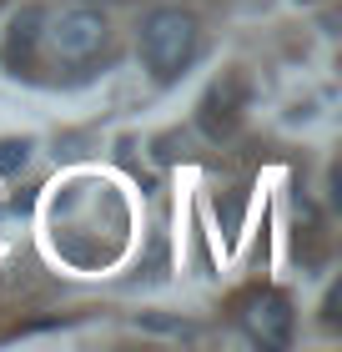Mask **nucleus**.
I'll return each mask as SVG.
<instances>
[{
    "label": "nucleus",
    "instance_id": "nucleus-1",
    "mask_svg": "<svg viewBox=\"0 0 342 352\" xmlns=\"http://www.w3.org/2000/svg\"><path fill=\"white\" fill-rule=\"evenodd\" d=\"M106 41H111V25H106V15L91 10V6L41 10L36 45L56 60V66H91V60L106 51Z\"/></svg>",
    "mask_w": 342,
    "mask_h": 352
},
{
    "label": "nucleus",
    "instance_id": "nucleus-2",
    "mask_svg": "<svg viewBox=\"0 0 342 352\" xmlns=\"http://www.w3.org/2000/svg\"><path fill=\"white\" fill-rule=\"evenodd\" d=\"M202 45V30H197V15L182 10V6H161L141 21V60L156 81H176L191 56Z\"/></svg>",
    "mask_w": 342,
    "mask_h": 352
},
{
    "label": "nucleus",
    "instance_id": "nucleus-3",
    "mask_svg": "<svg viewBox=\"0 0 342 352\" xmlns=\"http://www.w3.org/2000/svg\"><path fill=\"white\" fill-rule=\"evenodd\" d=\"M242 327L262 347H287L292 342V302L282 292H252L242 302Z\"/></svg>",
    "mask_w": 342,
    "mask_h": 352
},
{
    "label": "nucleus",
    "instance_id": "nucleus-4",
    "mask_svg": "<svg viewBox=\"0 0 342 352\" xmlns=\"http://www.w3.org/2000/svg\"><path fill=\"white\" fill-rule=\"evenodd\" d=\"M202 131L211 136V141H222V136H232L237 131V121H242V101H237V86H211L206 91V101H202Z\"/></svg>",
    "mask_w": 342,
    "mask_h": 352
},
{
    "label": "nucleus",
    "instance_id": "nucleus-5",
    "mask_svg": "<svg viewBox=\"0 0 342 352\" xmlns=\"http://www.w3.org/2000/svg\"><path fill=\"white\" fill-rule=\"evenodd\" d=\"M36 30H41V10H21L10 21V36H6V66L10 71L30 66V56H36Z\"/></svg>",
    "mask_w": 342,
    "mask_h": 352
},
{
    "label": "nucleus",
    "instance_id": "nucleus-6",
    "mask_svg": "<svg viewBox=\"0 0 342 352\" xmlns=\"http://www.w3.org/2000/svg\"><path fill=\"white\" fill-rule=\"evenodd\" d=\"M30 162V141H0V171L6 176H15Z\"/></svg>",
    "mask_w": 342,
    "mask_h": 352
}]
</instances>
